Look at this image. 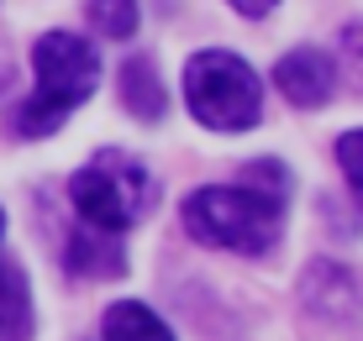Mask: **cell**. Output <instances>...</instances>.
Listing matches in <instances>:
<instances>
[{
    "instance_id": "cell-1",
    "label": "cell",
    "mask_w": 363,
    "mask_h": 341,
    "mask_svg": "<svg viewBox=\"0 0 363 341\" xmlns=\"http://www.w3.org/2000/svg\"><path fill=\"white\" fill-rule=\"evenodd\" d=\"M279 226H284V195H269L253 184H211L184 200V231L206 247L258 258L279 242Z\"/></svg>"
},
{
    "instance_id": "cell-2",
    "label": "cell",
    "mask_w": 363,
    "mask_h": 341,
    "mask_svg": "<svg viewBox=\"0 0 363 341\" xmlns=\"http://www.w3.org/2000/svg\"><path fill=\"white\" fill-rule=\"evenodd\" d=\"M32 69H37V95L21 105L16 132L21 137H48L64 126V116L79 100L95 95L100 84V58L79 32H43L32 47Z\"/></svg>"
},
{
    "instance_id": "cell-3",
    "label": "cell",
    "mask_w": 363,
    "mask_h": 341,
    "mask_svg": "<svg viewBox=\"0 0 363 341\" xmlns=\"http://www.w3.org/2000/svg\"><path fill=\"white\" fill-rule=\"evenodd\" d=\"M184 100H190L200 126L216 132H247L264 116V84L247 69V58L227 47H206L184 63Z\"/></svg>"
},
{
    "instance_id": "cell-4",
    "label": "cell",
    "mask_w": 363,
    "mask_h": 341,
    "mask_svg": "<svg viewBox=\"0 0 363 341\" xmlns=\"http://www.w3.org/2000/svg\"><path fill=\"white\" fill-rule=\"evenodd\" d=\"M69 200L79 210L84 226L95 231H127L132 221H143L153 210V179L147 168L127 153H95L79 173L69 179Z\"/></svg>"
},
{
    "instance_id": "cell-5",
    "label": "cell",
    "mask_w": 363,
    "mask_h": 341,
    "mask_svg": "<svg viewBox=\"0 0 363 341\" xmlns=\"http://www.w3.org/2000/svg\"><path fill=\"white\" fill-rule=\"evenodd\" d=\"M274 84H279V95L290 100V105L316 110V105H327V100L337 95V63L321 53V47H295V53L279 58Z\"/></svg>"
},
{
    "instance_id": "cell-6",
    "label": "cell",
    "mask_w": 363,
    "mask_h": 341,
    "mask_svg": "<svg viewBox=\"0 0 363 341\" xmlns=\"http://www.w3.org/2000/svg\"><path fill=\"white\" fill-rule=\"evenodd\" d=\"M69 268L74 273H90V279H116V273L127 268V252H121V242L111 231L84 226V231L69 242Z\"/></svg>"
},
{
    "instance_id": "cell-7",
    "label": "cell",
    "mask_w": 363,
    "mask_h": 341,
    "mask_svg": "<svg viewBox=\"0 0 363 341\" xmlns=\"http://www.w3.org/2000/svg\"><path fill=\"white\" fill-rule=\"evenodd\" d=\"M0 341H32V294L16 262L0 258Z\"/></svg>"
},
{
    "instance_id": "cell-8",
    "label": "cell",
    "mask_w": 363,
    "mask_h": 341,
    "mask_svg": "<svg viewBox=\"0 0 363 341\" xmlns=\"http://www.w3.org/2000/svg\"><path fill=\"white\" fill-rule=\"evenodd\" d=\"M121 100H127L132 116H143V121L164 116V79L153 74L147 58H127L121 63Z\"/></svg>"
},
{
    "instance_id": "cell-9",
    "label": "cell",
    "mask_w": 363,
    "mask_h": 341,
    "mask_svg": "<svg viewBox=\"0 0 363 341\" xmlns=\"http://www.w3.org/2000/svg\"><path fill=\"white\" fill-rule=\"evenodd\" d=\"M106 341H174V331L147 305L121 299V305L106 310Z\"/></svg>"
},
{
    "instance_id": "cell-10",
    "label": "cell",
    "mask_w": 363,
    "mask_h": 341,
    "mask_svg": "<svg viewBox=\"0 0 363 341\" xmlns=\"http://www.w3.org/2000/svg\"><path fill=\"white\" fill-rule=\"evenodd\" d=\"M84 16H90V27L100 37L127 42V37L137 32V0H84Z\"/></svg>"
},
{
    "instance_id": "cell-11",
    "label": "cell",
    "mask_w": 363,
    "mask_h": 341,
    "mask_svg": "<svg viewBox=\"0 0 363 341\" xmlns=\"http://www.w3.org/2000/svg\"><path fill=\"white\" fill-rule=\"evenodd\" d=\"M337 163H342L353 195L363 200V132H342V137H337Z\"/></svg>"
},
{
    "instance_id": "cell-12",
    "label": "cell",
    "mask_w": 363,
    "mask_h": 341,
    "mask_svg": "<svg viewBox=\"0 0 363 341\" xmlns=\"http://www.w3.org/2000/svg\"><path fill=\"white\" fill-rule=\"evenodd\" d=\"M227 6H237L242 16H269V11L279 6V0H227Z\"/></svg>"
},
{
    "instance_id": "cell-13",
    "label": "cell",
    "mask_w": 363,
    "mask_h": 341,
    "mask_svg": "<svg viewBox=\"0 0 363 341\" xmlns=\"http://www.w3.org/2000/svg\"><path fill=\"white\" fill-rule=\"evenodd\" d=\"M0 242H6V210H0Z\"/></svg>"
},
{
    "instance_id": "cell-14",
    "label": "cell",
    "mask_w": 363,
    "mask_h": 341,
    "mask_svg": "<svg viewBox=\"0 0 363 341\" xmlns=\"http://www.w3.org/2000/svg\"><path fill=\"white\" fill-rule=\"evenodd\" d=\"M6 84H11V74H6V69H0V90H6Z\"/></svg>"
}]
</instances>
